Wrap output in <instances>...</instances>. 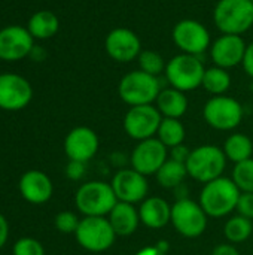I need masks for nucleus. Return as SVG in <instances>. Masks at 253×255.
Listing matches in <instances>:
<instances>
[{"label":"nucleus","instance_id":"nucleus-1","mask_svg":"<svg viewBox=\"0 0 253 255\" xmlns=\"http://www.w3.org/2000/svg\"><path fill=\"white\" fill-rule=\"evenodd\" d=\"M240 190L231 178L221 176L204 184L198 203L209 218H224L236 211Z\"/></svg>","mask_w":253,"mask_h":255},{"label":"nucleus","instance_id":"nucleus-2","mask_svg":"<svg viewBox=\"0 0 253 255\" xmlns=\"http://www.w3.org/2000/svg\"><path fill=\"white\" fill-rule=\"evenodd\" d=\"M116 203L112 185L103 181L85 182L75 194V205L84 217H107Z\"/></svg>","mask_w":253,"mask_h":255},{"label":"nucleus","instance_id":"nucleus-3","mask_svg":"<svg viewBox=\"0 0 253 255\" xmlns=\"http://www.w3.org/2000/svg\"><path fill=\"white\" fill-rule=\"evenodd\" d=\"M186 170L194 181L207 184L221 178L227 167V157L224 149L216 145H201L191 151Z\"/></svg>","mask_w":253,"mask_h":255},{"label":"nucleus","instance_id":"nucleus-4","mask_svg":"<svg viewBox=\"0 0 253 255\" xmlns=\"http://www.w3.org/2000/svg\"><path fill=\"white\" fill-rule=\"evenodd\" d=\"M213 19L224 34H242L253 24V3L251 0H219Z\"/></svg>","mask_w":253,"mask_h":255},{"label":"nucleus","instance_id":"nucleus-5","mask_svg":"<svg viewBox=\"0 0 253 255\" xmlns=\"http://www.w3.org/2000/svg\"><path fill=\"white\" fill-rule=\"evenodd\" d=\"M161 91V85L157 76H152L143 70H133L127 73L118 87L119 97L130 106L152 105Z\"/></svg>","mask_w":253,"mask_h":255},{"label":"nucleus","instance_id":"nucleus-6","mask_svg":"<svg viewBox=\"0 0 253 255\" xmlns=\"http://www.w3.org/2000/svg\"><path fill=\"white\" fill-rule=\"evenodd\" d=\"M204 64L198 55L179 54L166 66V78L179 91H192L203 84Z\"/></svg>","mask_w":253,"mask_h":255},{"label":"nucleus","instance_id":"nucleus-7","mask_svg":"<svg viewBox=\"0 0 253 255\" xmlns=\"http://www.w3.org/2000/svg\"><path fill=\"white\" fill-rule=\"evenodd\" d=\"M76 242L88 253H104L116 241L107 217H84L75 233Z\"/></svg>","mask_w":253,"mask_h":255},{"label":"nucleus","instance_id":"nucleus-8","mask_svg":"<svg viewBox=\"0 0 253 255\" xmlns=\"http://www.w3.org/2000/svg\"><path fill=\"white\" fill-rule=\"evenodd\" d=\"M170 223L180 236L186 239H195L206 232L209 217L198 202L185 197L179 199L174 205H171Z\"/></svg>","mask_w":253,"mask_h":255},{"label":"nucleus","instance_id":"nucleus-9","mask_svg":"<svg viewBox=\"0 0 253 255\" xmlns=\"http://www.w3.org/2000/svg\"><path fill=\"white\" fill-rule=\"evenodd\" d=\"M203 115L206 123L221 131L234 130L243 120V106L233 97L213 96L204 106Z\"/></svg>","mask_w":253,"mask_h":255},{"label":"nucleus","instance_id":"nucleus-10","mask_svg":"<svg viewBox=\"0 0 253 255\" xmlns=\"http://www.w3.org/2000/svg\"><path fill=\"white\" fill-rule=\"evenodd\" d=\"M163 115L154 105L131 106L124 117V130L134 140H146L157 136Z\"/></svg>","mask_w":253,"mask_h":255},{"label":"nucleus","instance_id":"nucleus-11","mask_svg":"<svg viewBox=\"0 0 253 255\" xmlns=\"http://www.w3.org/2000/svg\"><path fill=\"white\" fill-rule=\"evenodd\" d=\"M169 158V148L164 146L158 137L140 140L131 152V169L145 176L155 175Z\"/></svg>","mask_w":253,"mask_h":255},{"label":"nucleus","instance_id":"nucleus-12","mask_svg":"<svg viewBox=\"0 0 253 255\" xmlns=\"http://www.w3.org/2000/svg\"><path fill=\"white\" fill-rule=\"evenodd\" d=\"M33 99L31 84L21 75L1 73L0 75V109L15 112L21 111Z\"/></svg>","mask_w":253,"mask_h":255},{"label":"nucleus","instance_id":"nucleus-13","mask_svg":"<svg viewBox=\"0 0 253 255\" xmlns=\"http://www.w3.org/2000/svg\"><path fill=\"white\" fill-rule=\"evenodd\" d=\"M173 40L183 54L200 55L210 46L209 30L195 19H182L173 28Z\"/></svg>","mask_w":253,"mask_h":255},{"label":"nucleus","instance_id":"nucleus-14","mask_svg":"<svg viewBox=\"0 0 253 255\" xmlns=\"http://www.w3.org/2000/svg\"><path fill=\"white\" fill-rule=\"evenodd\" d=\"M110 185L115 191L118 202L130 205L142 203L149 193V184L146 176L134 169L118 170L112 178Z\"/></svg>","mask_w":253,"mask_h":255},{"label":"nucleus","instance_id":"nucleus-15","mask_svg":"<svg viewBox=\"0 0 253 255\" xmlns=\"http://www.w3.org/2000/svg\"><path fill=\"white\" fill-rule=\"evenodd\" d=\"M34 49V37L27 27L7 25L0 30V60L18 61Z\"/></svg>","mask_w":253,"mask_h":255},{"label":"nucleus","instance_id":"nucleus-16","mask_svg":"<svg viewBox=\"0 0 253 255\" xmlns=\"http://www.w3.org/2000/svg\"><path fill=\"white\" fill-rule=\"evenodd\" d=\"M98 146L100 140L97 133L85 126L75 127L64 139V152L73 161H89L97 154Z\"/></svg>","mask_w":253,"mask_h":255},{"label":"nucleus","instance_id":"nucleus-17","mask_svg":"<svg viewBox=\"0 0 253 255\" xmlns=\"http://www.w3.org/2000/svg\"><path fill=\"white\" fill-rule=\"evenodd\" d=\"M107 54L119 63H128L137 58L142 52L140 39L130 28H115L112 30L104 42Z\"/></svg>","mask_w":253,"mask_h":255},{"label":"nucleus","instance_id":"nucleus-18","mask_svg":"<svg viewBox=\"0 0 253 255\" xmlns=\"http://www.w3.org/2000/svg\"><path fill=\"white\" fill-rule=\"evenodd\" d=\"M246 46L248 45L239 34H222L213 42L210 57L218 67L230 69L243 63Z\"/></svg>","mask_w":253,"mask_h":255},{"label":"nucleus","instance_id":"nucleus-19","mask_svg":"<svg viewBox=\"0 0 253 255\" xmlns=\"http://www.w3.org/2000/svg\"><path fill=\"white\" fill-rule=\"evenodd\" d=\"M18 188L22 199L31 205L46 203L54 193V185L51 178L40 170H27L21 176Z\"/></svg>","mask_w":253,"mask_h":255},{"label":"nucleus","instance_id":"nucleus-20","mask_svg":"<svg viewBox=\"0 0 253 255\" xmlns=\"http://www.w3.org/2000/svg\"><path fill=\"white\" fill-rule=\"evenodd\" d=\"M140 224L151 230L164 229L171 221V205L163 197H146L139 206Z\"/></svg>","mask_w":253,"mask_h":255},{"label":"nucleus","instance_id":"nucleus-21","mask_svg":"<svg viewBox=\"0 0 253 255\" xmlns=\"http://www.w3.org/2000/svg\"><path fill=\"white\" fill-rule=\"evenodd\" d=\"M107 220L118 238H128L134 235L140 224L139 209H136L134 205L124 202H118L115 205V208L107 215Z\"/></svg>","mask_w":253,"mask_h":255},{"label":"nucleus","instance_id":"nucleus-22","mask_svg":"<svg viewBox=\"0 0 253 255\" xmlns=\"http://www.w3.org/2000/svg\"><path fill=\"white\" fill-rule=\"evenodd\" d=\"M157 109L163 118H180L188 109V99L183 91L176 88H164L157 97Z\"/></svg>","mask_w":253,"mask_h":255},{"label":"nucleus","instance_id":"nucleus-23","mask_svg":"<svg viewBox=\"0 0 253 255\" xmlns=\"http://www.w3.org/2000/svg\"><path fill=\"white\" fill-rule=\"evenodd\" d=\"M60 28L58 16L51 10H37L27 22V30L34 39H49Z\"/></svg>","mask_w":253,"mask_h":255},{"label":"nucleus","instance_id":"nucleus-24","mask_svg":"<svg viewBox=\"0 0 253 255\" xmlns=\"http://www.w3.org/2000/svg\"><path fill=\"white\" fill-rule=\"evenodd\" d=\"M222 149H224L227 160L237 164V163H242V161L252 158L253 142L249 136H246L243 133H234V134L227 137Z\"/></svg>","mask_w":253,"mask_h":255},{"label":"nucleus","instance_id":"nucleus-25","mask_svg":"<svg viewBox=\"0 0 253 255\" xmlns=\"http://www.w3.org/2000/svg\"><path fill=\"white\" fill-rule=\"evenodd\" d=\"M155 176H157V182L160 184V187L167 188V190H174L180 187L185 178L188 176L186 164L167 158V161L160 167Z\"/></svg>","mask_w":253,"mask_h":255},{"label":"nucleus","instance_id":"nucleus-26","mask_svg":"<svg viewBox=\"0 0 253 255\" xmlns=\"http://www.w3.org/2000/svg\"><path fill=\"white\" fill-rule=\"evenodd\" d=\"M185 136H186V131H185V127L180 123V120H177V118H163L155 137H158V140L164 146L174 148V146L183 143Z\"/></svg>","mask_w":253,"mask_h":255},{"label":"nucleus","instance_id":"nucleus-27","mask_svg":"<svg viewBox=\"0 0 253 255\" xmlns=\"http://www.w3.org/2000/svg\"><path fill=\"white\" fill-rule=\"evenodd\" d=\"M252 235L253 223L239 214L236 217H231L224 226V236L233 245L246 242Z\"/></svg>","mask_w":253,"mask_h":255},{"label":"nucleus","instance_id":"nucleus-28","mask_svg":"<svg viewBox=\"0 0 253 255\" xmlns=\"http://www.w3.org/2000/svg\"><path fill=\"white\" fill-rule=\"evenodd\" d=\"M206 91H209L213 96H222L225 91H228L231 85V76L227 72V69L222 67H210L204 72L203 84Z\"/></svg>","mask_w":253,"mask_h":255},{"label":"nucleus","instance_id":"nucleus-29","mask_svg":"<svg viewBox=\"0 0 253 255\" xmlns=\"http://www.w3.org/2000/svg\"><path fill=\"white\" fill-rule=\"evenodd\" d=\"M231 179L240 193H253V158L234 164Z\"/></svg>","mask_w":253,"mask_h":255},{"label":"nucleus","instance_id":"nucleus-30","mask_svg":"<svg viewBox=\"0 0 253 255\" xmlns=\"http://www.w3.org/2000/svg\"><path fill=\"white\" fill-rule=\"evenodd\" d=\"M137 58H139L140 70H143L152 76H158L160 73L166 72L167 64L164 63V58L155 51H142Z\"/></svg>","mask_w":253,"mask_h":255},{"label":"nucleus","instance_id":"nucleus-31","mask_svg":"<svg viewBox=\"0 0 253 255\" xmlns=\"http://www.w3.org/2000/svg\"><path fill=\"white\" fill-rule=\"evenodd\" d=\"M79 223H81V220L78 218V215L70 211L60 212L54 221L55 229L63 235H75L79 227Z\"/></svg>","mask_w":253,"mask_h":255},{"label":"nucleus","instance_id":"nucleus-32","mask_svg":"<svg viewBox=\"0 0 253 255\" xmlns=\"http://www.w3.org/2000/svg\"><path fill=\"white\" fill-rule=\"evenodd\" d=\"M12 255H45V248L33 238H22L15 242Z\"/></svg>","mask_w":253,"mask_h":255},{"label":"nucleus","instance_id":"nucleus-33","mask_svg":"<svg viewBox=\"0 0 253 255\" xmlns=\"http://www.w3.org/2000/svg\"><path fill=\"white\" fill-rule=\"evenodd\" d=\"M236 211L239 215L253 221V193H240Z\"/></svg>","mask_w":253,"mask_h":255},{"label":"nucleus","instance_id":"nucleus-34","mask_svg":"<svg viewBox=\"0 0 253 255\" xmlns=\"http://www.w3.org/2000/svg\"><path fill=\"white\" fill-rule=\"evenodd\" d=\"M85 175V163L70 160L66 166V176L70 181H79Z\"/></svg>","mask_w":253,"mask_h":255},{"label":"nucleus","instance_id":"nucleus-35","mask_svg":"<svg viewBox=\"0 0 253 255\" xmlns=\"http://www.w3.org/2000/svg\"><path fill=\"white\" fill-rule=\"evenodd\" d=\"M191 151L192 149H189L185 143H180L174 148H170V158L179 163H186L191 155Z\"/></svg>","mask_w":253,"mask_h":255},{"label":"nucleus","instance_id":"nucleus-36","mask_svg":"<svg viewBox=\"0 0 253 255\" xmlns=\"http://www.w3.org/2000/svg\"><path fill=\"white\" fill-rule=\"evenodd\" d=\"M243 69L245 72L253 78V42L251 45L246 46V52H245V58H243Z\"/></svg>","mask_w":253,"mask_h":255},{"label":"nucleus","instance_id":"nucleus-37","mask_svg":"<svg viewBox=\"0 0 253 255\" xmlns=\"http://www.w3.org/2000/svg\"><path fill=\"white\" fill-rule=\"evenodd\" d=\"M210 255H240V253L233 244H221L213 248Z\"/></svg>","mask_w":253,"mask_h":255},{"label":"nucleus","instance_id":"nucleus-38","mask_svg":"<svg viewBox=\"0 0 253 255\" xmlns=\"http://www.w3.org/2000/svg\"><path fill=\"white\" fill-rule=\"evenodd\" d=\"M9 238V224L7 220L0 214V250L6 245Z\"/></svg>","mask_w":253,"mask_h":255},{"label":"nucleus","instance_id":"nucleus-39","mask_svg":"<svg viewBox=\"0 0 253 255\" xmlns=\"http://www.w3.org/2000/svg\"><path fill=\"white\" fill-rule=\"evenodd\" d=\"M134 255H167V253L161 251V250L155 245V247H146V248L137 251Z\"/></svg>","mask_w":253,"mask_h":255},{"label":"nucleus","instance_id":"nucleus-40","mask_svg":"<svg viewBox=\"0 0 253 255\" xmlns=\"http://www.w3.org/2000/svg\"><path fill=\"white\" fill-rule=\"evenodd\" d=\"M251 1H252V3H253V0H251Z\"/></svg>","mask_w":253,"mask_h":255}]
</instances>
